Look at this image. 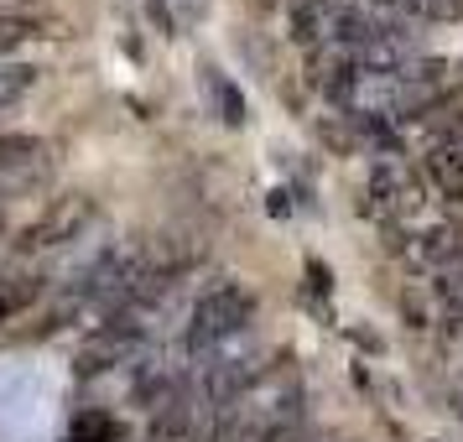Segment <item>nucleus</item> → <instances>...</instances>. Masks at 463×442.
<instances>
[{
  "instance_id": "f257e3e1",
  "label": "nucleus",
  "mask_w": 463,
  "mask_h": 442,
  "mask_svg": "<svg viewBox=\"0 0 463 442\" xmlns=\"http://www.w3.org/2000/svg\"><path fill=\"white\" fill-rule=\"evenodd\" d=\"M427 203V183H421V167L411 156H370V167H364V203L359 213L364 219H375L380 230H401V224H411Z\"/></svg>"
},
{
  "instance_id": "f03ea898",
  "label": "nucleus",
  "mask_w": 463,
  "mask_h": 442,
  "mask_svg": "<svg viewBox=\"0 0 463 442\" xmlns=\"http://www.w3.org/2000/svg\"><path fill=\"white\" fill-rule=\"evenodd\" d=\"M250 317H255V296L245 292L240 281H219V287L198 302V313H193V328H188L193 354H203V349H213V343L245 334Z\"/></svg>"
},
{
  "instance_id": "7ed1b4c3",
  "label": "nucleus",
  "mask_w": 463,
  "mask_h": 442,
  "mask_svg": "<svg viewBox=\"0 0 463 442\" xmlns=\"http://www.w3.org/2000/svg\"><path fill=\"white\" fill-rule=\"evenodd\" d=\"M396 260L411 276H448L463 266V224L453 219H432V224H417L406 234V245H396Z\"/></svg>"
},
{
  "instance_id": "20e7f679",
  "label": "nucleus",
  "mask_w": 463,
  "mask_h": 442,
  "mask_svg": "<svg viewBox=\"0 0 463 442\" xmlns=\"http://www.w3.org/2000/svg\"><path fill=\"white\" fill-rule=\"evenodd\" d=\"M43 411V390L26 364H0V427L5 432H32Z\"/></svg>"
},
{
  "instance_id": "39448f33",
  "label": "nucleus",
  "mask_w": 463,
  "mask_h": 442,
  "mask_svg": "<svg viewBox=\"0 0 463 442\" xmlns=\"http://www.w3.org/2000/svg\"><path fill=\"white\" fill-rule=\"evenodd\" d=\"M421 167V183H427V193L438 198V203H448V209H463V151L448 146V141H427L417 156Z\"/></svg>"
},
{
  "instance_id": "423d86ee",
  "label": "nucleus",
  "mask_w": 463,
  "mask_h": 442,
  "mask_svg": "<svg viewBox=\"0 0 463 442\" xmlns=\"http://www.w3.org/2000/svg\"><path fill=\"white\" fill-rule=\"evenodd\" d=\"M453 400H463V370H458V385H453Z\"/></svg>"
}]
</instances>
